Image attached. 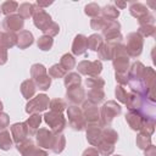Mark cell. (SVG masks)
<instances>
[{
    "label": "cell",
    "mask_w": 156,
    "mask_h": 156,
    "mask_svg": "<svg viewBox=\"0 0 156 156\" xmlns=\"http://www.w3.org/2000/svg\"><path fill=\"white\" fill-rule=\"evenodd\" d=\"M82 112L84 116V119L88 124H99L100 121V108L98 105L90 102L89 100H84L82 104Z\"/></svg>",
    "instance_id": "obj_11"
},
{
    "label": "cell",
    "mask_w": 156,
    "mask_h": 156,
    "mask_svg": "<svg viewBox=\"0 0 156 156\" xmlns=\"http://www.w3.org/2000/svg\"><path fill=\"white\" fill-rule=\"evenodd\" d=\"M33 23H34V26L39 29V30H41V32H44L49 26H50V23L52 22V20H51V16L44 10V9H41V7H39L37 4H34V11H33Z\"/></svg>",
    "instance_id": "obj_12"
},
{
    "label": "cell",
    "mask_w": 156,
    "mask_h": 156,
    "mask_svg": "<svg viewBox=\"0 0 156 156\" xmlns=\"http://www.w3.org/2000/svg\"><path fill=\"white\" fill-rule=\"evenodd\" d=\"M82 156H99V151L96 150V147H88L83 151Z\"/></svg>",
    "instance_id": "obj_55"
},
{
    "label": "cell",
    "mask_w": 156,
    "mask_h": 156,
    "mask_svg": "<svg viewBox=\"0 0 156 156\" xmlns=\"http://www.w3.org/2000/svg\"><path fill=\"white\" fill-rule=\"evenodd\" d=\"M0 10H1V13H4L5 16H10V15H13V12L18 10V4L12 0L4 1L0 6Z\"/></svg>",
    "instance_id": "obj_40"
},
{
    "label": "cell",
    "mask_w": 156,
    "mask_h": 156,
    "mask_svg": "<svg viewBox=\"0 0 156 156\" xmlns=\"http://www.w3.org/2000/svg\"><path fill=\"white\" fill-rule=\"evenodd\" d=\"M129 13L133 17H135L136 20H139V18L146 16L147 13H150V11H149L147 6H145L141 2H132L129 6Z\"/></svg>",
    "instance_id": "obj_25"
},
{
    "label": "cell",
    "mask_w": 156,
    "mask_h": 156,
    "mask_svg": "<svg viewBox=\"0 0 156 156\" xmlns=\"http://www.w3.org/2000/svg\"><path fill=\"white\" fill-rule=\"evenodd\" d=\"M122 112V107L119 104H117V101L115 100H108L107 102H105L102 105V107L100 108V121H99V126L101 128L104 127H110L113 118L117 117L118 115H121Z\"/></svg>",
    "instance_id": "obj_3"
},
{
    "label": "cell",
    "mask_w": 156,
    "mask_h": 156,
    "mask_svg": "<svg viewBox=\"0 0 156 156\" xmlns=\"http://www.w3.org/2000/svg\"><path fill=\"white\" fill-rule=\"evenodd\" d=\"M138 23H139V26H146V24L154 26V23H155V17H154L152 13H147L146 16L139 18V20H138Z\"/></svg>",
    "instance_id": "obj_51"
},
{
    "label": "cell",
    "mask_w": 156,
    "mask_h": 156,
    "mask_svg": "<svg viewBox=\"0 0 156 156\" xmlns=\"http://www.w3.org/2000/svg\"><path fill=\"white\" fill-rule=\"evenodd\" d=\"M113 156H121V155H113Z\"/></svg>",
    "instance_id": "obj_60"
},
{
    "label": "cell",
    "mask_w": 156,
    "mask_h": 156,
    "mask_svg": "<svg viewBox=\"0 0 156 156\" xmlns=\"http://www.w3.org/2000/svg\"><path fill=\"white\" fill-rule=\"evenodd\" d=\"M35 90H37V87L34 84V82L32 79H26L22 82L21 84V94L24 99L27 100H30L34 94H35Z\"/></svg>",
    "instance_id": "obj_26"
},
{
    "label": "cell",
    "mask_w": 156,
    "mask_h": 156,
    "mask_svg": "<svg viewBox=\"0 0 156 156\" xmlns=\"http://www.w3.org/2000/svg\"><path fill=\"white\" fill-rule=\"evenodd\" d=\"M87 43H88V49H90L91 51L98 52L100 46L104 44V39H102V35H100L98 33H94V34H91L87 38Z\"/></svg>",
    "instance_id": "obj_31"
},
{
    "label": "cell",
    "mask_w": 156,
    "mask_h": 156,
    "mask_svg": "<svg viewBox=\"0 0 156 156\" xmlns=\"http://www.w3.org/2000/svg\"><path fill=\"white\" fill-rule=\"evenodd\" d=\"M7 58H9V56H7V50H6L5 48H0V66L5 65V63L7 62Z\"/></svg>",
    "instance_id": "obj_54"
},
{
    "label": "cell",
    "mask_w": 156,
    "mask_h": 156,
    "mask_svg": "<svg viewBox=\"0 0 156 156\" xmlns=\"http://www.w3.org/2000/svg\"><path fill=\"white\" fill-rule=\"evenodd\" d=\"M124 46H126L128 56L133 57V58H136L143 52L144 38L140 34H138L136 32H132L127 35V44Z\"/></svg>",
    "instance_id": "obj_7"
},
{
    "label": "cell",
    "mask_w": 156,
    "mask_h": 156,
    "mask_svg": "<svg viewBox=\"0 0 156 156\" xmlns=\"http://www.w3.org/2000/svg\"><path fill=\"white\" fill-rule=\"evenodd\" d=\"M96 150L99 151V155H102V156H110V155H112L113 151H115V144L106 143V141L101 140V141L96 145Z\"/></svg>",
    "instance_id": "obj_39"
},
{
    "label": "cell",
    "mask_w": 156,
    "mask_h": 156,
    "mask_svg": "<svg viewBox=\"0 0 156 156\" xmlns=\"http://www.w3.org/2000/svg\"><path fill=\"white\" fill-rule=\"evenodd\" d=\"M77 69L79 74H84L88 77H96L102 71V63L100 60H94V61L83 60L78 63Z\"/></svg>",
    "instance_id": "obj_10"
},
{
    "label": "cell",
    "mask_w": 156,
    "mask_h": 156,
    "mask_svg": "<svg viewBox=\"0 0 156 156\" xmlns=\"http://www.w3.org/2000/svg\"><path fill=\"white\" fill-rule=\"evenodd\" d=\"M100 13L101 17L105 18L106 21H117L119 16V10L113 5H106L100 10Z\"/></svg>",
    "instance_id": "obj_27"
},
{
    "label": "cell",
    "mask_w": 156,
    "mask_h": 156,
    "mask_svg": "<svg viewBox=\"0 0 156 156\" xmlns=\"http://www.w3.org/2000/svg\"><path fill=\"white\" fill-rule=\"evenodd\" d=\"M102 140L106 143H111V144H116L118 140V134L117 132L111 128V127H104L102 128V133H101Z\"/></svg>",
    "instance_id": "obj_34"
},
{
    "label": "cell",
    "mask_w": 156,
    "mask_h": 156,
    "mask_svg": "<svg viewBox=\"0 0 156 156\" xmlns=\"http://www.w3.org/2000/svg\"><path fill=\"white\" fill-rule=\"evenodd\" d=\"M67 117H68V124L72 129L74 130H84L87 127V122L84 119L82 108L76 106V105H71L67 107Z\"/></svg>",
    "instance_id": "obj_8"
},
{
    "label": "cell",
    "mask_w": 156,
    "mask_h": 156,
    "mask_svg": "<svg viewBox=\"0 0 156 156\" xmlns=\"http://www.w3.org/2000/svg\"><path fill=\"white\" fill-rule=\"evenodd\" d=\"M37 147L38 146H35L34 141L30 138H27L24 141H22V143L16 145V149L18 150V152L22 156H33V154H34Z\"/></svg>",
    "instance_id": "obj_23"
},
{
    "label": "cell",
    "mask_w": 156,
    "mask_h": 156,
    "mask_svg": "<svg viewBox=\"0 0 156 156\" xmlns=\"http://www.w3.org/2000/svg\"><path fill=\"white\" fill-rule=\"evenodd\" d=\"M88 100L95 105L101 104L105 100V91L104 89H89L88 93H85Z\"/></svg>",
    "instance_id": "obj_30"
},
{
    "label": "cell",
    "mask_w": 156,
    "mask_h": 156,
    "mask_svg": "<svg viewBox=\"0 0 156 156\" xmlns=\"http://www.w3.org/2000/svg\"><path fill=\"white\" fill-rule=\"evenodd\" d=\"M85 87L89 89H102L105 87V80L99 76L88 77L85 79Z\"/></svg>",
    "instance_id": "obj_38"
},
{
    "label": "cell",
    "mask_w": 156,
    "mask_h": 156,
    "mask_svg": "<svg viewBox=\"0 0 156 156\" xmlns=\"http://www.w3.org/2000/svg\"><path fill=\"white\" fill-rule=\"evenodd\" d=\"M33 11H34V4L30 2H23L21 5H18V10H17V15L21 16L23 20L29 18L33 16Z\"/></svg>",
    "instance_id": "obj_35"
},
{
    "label": "cell",
    "mask_w": 156,
    "mask_h": 156,
    "mask_svg": "<svg viewBox=\"0 0 156 156\" xmlns=\"http://www.w3.org/2000/svg\"><path fill=\"white\" fill-rule=\"evenodd\" d=\"M144 156H156V146L151 144L147 149L144 150Z\"/></svg>",
    "instance_id": "obj_56"
},
{
    "label": "cell",
    "mask_w": 156,
    "mask_h": 156,
    "mask_svg": "<svg viewBox=\"0 0 156 156\" xmlns=\"http://www.w3.org/2000/svg\"><path fill=\"white\" fill-rule=\"evenodd\" d=\"M145 71V66L140 61H135L129 66L128 69V82L127 84L132 89L133 93L140 94V95H146V89L143 83V74Z\"/></svg>",
    "instance_id": "obj_1"
},
{
    "label": "cell",
    "mask_w": 156,
    "mask_h": 156,
    "mask_svg": "<svg viewBox=\"0 0 156 156\" xmlns=\"http://www.w3.org/2000/svg\"><path fill=\"white\" fill-rule=\"evenodd\" d=\"M66 147V138L65 135L61 133V134H56L55 135V140H54V144H52V147H51V151L54 154H61Z\"/></svg>",
    "instance_id": "obj_37"
},
{
    "label": "cell",
    "mask_w": 156,
    "mask_h": 156,
    "mask_svg": "<svg viewBox=\"0 0 156 156\" xmlns=\"http://www.w3.org/2000/svg\"><path fill=\"white\" fill-rule=\"evenodd\" d=\"M33 156H49V155H48V152H46L44 149L37 147L35 151H34V154H33Z\"/></svg>",
    "instance_id": "obj_57"
},
{
    "label": "cell",
    "mask_w": 156,
    "mask_h": 156,
    "mask_svg": "<svg viewBox=\"0 0 156 156\" xmlns=\"http://www.w3.org/2000/svg\"><path fill=\"white\" fill-rule=\"evenodd\" d=\"M102 35L112 33V32H121V23L118 21H107L104 28L101 29Z\"/></svg>",
    "instance_id": "obj_45"
},
{
    "label": "cell",
    "mask_w": 156,
    "mask_h": 156,
    "mask_svg": "<svg viewBox=\"0 0 156 156\" xmlns=\"http://www.w3.org/2000/svg\"><path fill=\"white\" fill-rule=\"evenodd\" d=\"M112 66L117 73H127L129 69V56L127 54L124 44H118L113 46Z\"/></svg>",
    "instance_id": "obj_5"
},
{
    "label": "cell",
    "mask_w": 156,
    "mask_h": 156,
    "mask_svg": "<svg viewBox=\"0 0 156 156\" xmlns=\"http://www.w3.org/2000/svg\"><path fill=\"white\" fill-rule=\"evenodd\" d=\"M136 33L140 34L143 38H149V37H152V38H154V37L156 35V27H155V26H151V24L139 26Z\"/></svg>",
    "instance_id": "obj_43"
},
{
    "label": "cell",
    "mask_w": 156,
    "mask_h": 156,
    "mask_svg": "<svg viewBox=\"0 0 156 156\" xmlns=\"http://www.w3.org/2000/svg\"><path fill=\"white\" fill-rule=\"evenodd\" d=\"M152 102H150L144 95L136 94V93H128L127 94V101H126V106L129 111H135L141 113L143 116H154L151 110L154 108Z\"/></svg>",
    "instance_id": "obj_2"
},
{
    "label": "cell",
    "mask_w": 156,
    "mask_h": 156,
    "mask_svg": "<svg viewBox=\"0 0 156 156\" xmlns=\"http://www.w3.org/2000/svg\"><path fill=\"white\" fill-rule=\"evenodd\" d=\"M102 39L105 40L104 43L111 45V46H115V45H118V44H122V40H123V35L121 34V32H112V33H108V34H105L102 37Z\"/></svg>",
    "instance_id": "obj_36"
},
{
    "label": "cell",
    "mask_w": 156,
    "mask_h": 156,
    "mask_svg": "<svg viewBox=\"0 0 156 156\" xmlns=\"http://www.w3.org/2000/svg\"><path fill=\"white\" fill-rule=\"evenodd\" d=\"M135 141H136V146L140 150H145L151 145V136H147V135H144V134L139 133L136 135V140Z\"/></svg>",
    "instance_id": "obj_46"
},
{
    "label": "cell",
    "mask_w": 156,
    "mask_h": 156,
    "mask_svg": "<svg viewBox=\"0 0 156 156\" xmlns=\"http://www.w3.org/2000/svg\"><path fill=\"white\" fill-rule=\"evenodd\" d=\"M0 12H1V10H0Z\"/></svg>",
    "instance_id": "obj_61"
},
{
    "label": "cell",
    "mask_w": 156,
    "mask_h": 156,
    "mask_svg": "<svg viewBox=\"0 0 156 156\" xmlns=\"http://www.w3.org/2000/svg\"><path fill=\"white\" fill-rule=\"evenodd\" d=\"M63 83H65L66 89L79 87L82 84V77H80V74H78L76 72H69L63 77Z\"/></svg>",
    "instance_id": "obj_28"
},
{
    "label": "cell",
    "mask_w": 156,
    "mask_h": 156,
    "mask_svg": "<svg viewBox=\"0 0 156 156\" xmlns=\"http://www.w3.org/2000/svg\"><path fill=\"white\" fill-rule=\"evenodd\" d=\"M58 32H60V26L56 23V22H51L50 23V26L43 32L44 33V35H48V37H55V35H57L58 34Z\"/></svg>",
    "instance_id": "obj_50"
},
{
    "label": "cell",
    "mask_w": 156,
    "mask_h": 156,
    "mask_svg": "<svg viewBox=\"0 0 156 156\" xmlns=\"http://www.w3.org/2000/svg\"><path fill=\"white\" fill-rule=\"evenodd\" d=\"M33 43H34V37H33L32 32L23 29L17 34V48L18 49L24 50V49L29 48Z\"/></svg>",
    "instance_id": "obj_20"
},
{
    "label": "cell",
    "mask_w": 156,
    "mask_h": 156,
    "mask_svg": "<svg viewBox=\"0 0 156 156\" xmlns=\"http://www.w3.org/2000/svg\"><path fill=\"white\" fill-rule=\"evenodd\" d=\"M127 91H126V89L122 87V85H116V88H115V96H116V99L121 102V104H126V101H127Z\"/></svg>",
    "instance_id": "obj_49"
},
{
    "label": "cell",
    "mask_w": 156,
    "mask_h": 156,
    "mask_svg": "<svg viewBox=\"0 0 156 156\" xmlns=\"http://www.w3.org/2000/svg\"><path fill=\"white\" fill-rule=\"evenodd\" d=\"M50 99L46 94H38L26 104V112L28 115H35L45 111L49 107Z\"/></svg>",
    "instance_id": "obj_9"
},
{
    "label": "cell",
    "mask_w": 156,
    "mask_h": 156,
    "mask_svg": "<svg viewBox=\"0 0 156 156\" xmlns=\"http://www.w3.org/2000/svg\"><path fill=\"white\" fill-rule=\"evenodd\" d=\"M60 66L68 73V71L73 69L74 66H76V58L72 54H63L60 58Z\"/></svg>",
    "instance_id": "obj_32"
},
{
    "label": "cell",
    "mask_w": 156,
    "mask_h": 156,
    "mask_svg": "<svg viewBox=\"0 0 156 156\" xmlns=\"http://www.w3.org/2000/svg\"><path fill=\"white\" fill-rule=\"evenodd\" d=\"M100 10L101 7L96 4V2H90L88 5H85L84 7V12L87 16H90V17H96L100 15Z\"/></svg>",
    "instance_id": "obj_47"
},
{
    "label": "cell",
    "mask_w": 156,
    "mask_h": 156,
    "mask_svg": "<svg viewBox=\"0 0 156 156\" xmlns=\"http://www.w3.org/2000/svg\"><path fill=\"white\" fill-rule=\"evenodd\" d=\"M66 98L72 105L78 106V105L83 104V101L85 99V90L80 85L74 87V88H69L66 90Z\"/></svg>",
    "instance_id": "obj_17"
},
{
    "label": "cell",
    "mask_w": 156,
    "mask_h": 156,
    "mask_svg": "<svg viewBox=\"0 0 156 156\" xmlns=\"http://www.w3.org/2000/svg\"><path fill=\"white\" fill-rule=\"evenodd\" d=\"M30 77L39 90H48L51 85V78L46 72V67L41 63H34L30 67Z\"/></svg>",
    "instance_id": "obj_4"
},
{
    "label": "cell",
    "mask_w": 156,
    "mask_h": 156,
    "mask_svg": "<svg viewBox=\"0 0 156 156\" xmlns=\"http://www.w3.org/2000/svg\"><path fill=\"white\" fill-rule=\"evenodd\" d=\"M101 133H102V128L99 124H88L85 127V136H87V140L93 146H96L102 140Z\"/></svg>",
    "instance_id": "obj_16"
},
{
    "label": "cell",
    "mask_w": 156,
    "mask_h": 156,
    "mask_svg": "<svg viewBox=\"0 0 156 156\" xmlns=\"http://www.w3.org/2000/svg\"><path fill=\"white\" fill-rule=\"evenodd\" d=\"M116 6H117V9L118 7L119 9H124L127 6V2H124V1H116Z\"/></svg>",
    "instance_id": "obj_58"
},
{
    "label": "cell",
    "mask_w": 156,
    "mask_h": 156,
    "mask_svg": "<svg viewBox=\"0 0 156 156\" xmlns=\"http://www.w3.org/2000/svg\"><path fill=\"white\" fill-rule=\"evenodd\" d=\"M49 107H50V111L62 113V112L67 108V104H66L65 100L57 98V99H52V100H50V102H49Z\"/></svg>",
    "instance_id": "obj_42"
},
{
    "label": "cell",
    "mask_w": 156,
    "mask_h": 156,
    "mask_svg": "<svg viewBox=\"0 0 156 156\" xmlns=\"http://www.w3.org/2000/svg\"><path fill=\"white\" fill-rule=\"evenodd\" d=\"M43 119L50 127V130L54 134H61L67 126V121L65 116L60 112H54V111L45 112L43 116Z\"/></svg>",
    "instance_id": "obj_6"
},
{
    "label": "cell",
    "mask_w": 156,
    "mask_h": 156,
    "mask_svg": "<svg viewBox=\"0 0 156 156\" xmlns=\"http://www.w3.org/2000/svg\"><path fill=\"white\" fill-rule=\"evenodd\" d=\"M17 45V34L11 32H0V48L11 49Z\"/></svg>",
    "instance_id": "obj_22"
},
{
    "label": "cell",
    "mask_w": 156,
    "mask_h": 156,
    "mask_svg": "<svg viewBox=\"0 0 156 156\" xmlns=\"http://www.w3.org/2000/svg\"><path fill=\"white\" fill-rule=\"evenodd\" d=\"M115 79L118 83V85H126L128 82V72L127 73H117L115 72Z\"/></svg>",
    "instance_id": "obj_52"
},
{
    "label": "cell",
    "mask_w": 156,
    "mask_h": 156,
    "mask_svg": "<svg viewBox=\"0 0 156 156\" xmlns=\"http://www.w3.org/2000/svg\"><path fill=\"white\" fill-rule=\"evenodd\" d=\"M72 55L73 56H79L83 55L88 50V43H87V37L83 34H78L74 37L73 43H72Z\"/></svg>",
    "instance_id": "obj_18"
},
{
    "label": "cell",
    "mask_w": 156,
    "mask_h": 156,
    "mask_svg": "<svg viewBox=\"0 0 156 156\" xmlns=\"http://www.w3.org/2000/svg\"><path fill=\"white\" fill-rule=\"evenodd\" d=\"M106 20L105 18H102L101 16H96V17H93L91 20H90V27H91V29H94V30H101L102 28H104V26L106 24Z\"/></svg>",
    "instance_id": "obj_48"
},
{
    "label": "cell",
    "mask_w": 156,
    "mask_h": 156,
    "mask_svg": "<svg viewBox=\"0 0 156 156\" xmlns=\"http://www.w3.org/2000/svg\"><path fill=\"white\" fill-rule=\"evenodd\" d=\"M52 45H54V39L48 35H41L37 40V46L41 51H49L52 48Z\"/></svg>",
    "instance_id": "obj_41"
},
{
    "label": "cell",
    "mask_w": 156,
    "mask_h": 156,
    "mask_svg": "<svg viewBox=\"0 0 156 156\" xmlns=\"http://www.w3.org/2000/svg\"><path fill=\"white\" fill-rule=\"evenodd\" d=\"M66 74H67V72L60 66V63H55V65H52V66L49 68V76H50L51 79H52V78H56V79L63 78Z\"/></svg>",
    "instance_id": "obj_44"
},
{
    "label": "cell",
    "mask_w": 156,
    "mask_h": 156,
    "mask_svg": "<svg viewBox=\"0 0 156 156\" xmlns=\"http://www.w3.org/2000/svg\"><path fill=\"white\" fill-rule=\"evenodd\" d=\"M2 108H4V105H2V101L0 100V112H2Z\"/></svg>",
    "instance_id": "obj_59"
},
{
    "label": "cell",
    "mask_w": 156,
    "mask_h": 156,
    "mask_svg": "<svg viewBox=\"0 0 156 156\" xmlns=\"http://www.w3.org/2000/svg\"><path fill=\"white\" fill-rule=\"evenodd\" d=\"M98 56L102 61H110V60H112V57H113V46L104 43L100 46V49L98 50Z\"/></svg>",
    "instance_id": "obj_33"
},
{
    "label": "cell",
    "mask_w": 156,
    "mask_h": 156,
    "mask_svg": "<svg viewBox=\"0 0 156 156\" xmlns=\"http://www.w3.org/2000/svg\"><path fill=\"white\" fill-rule=\"evenodd\" d=\"M55 135L56 134H54L48 128H39L38 132L35 133L37 145L40 149H49V150H51L54 140H55Z\"/></svg>",
    "instance_id": "obj_13"
},
{
    "label": "cell",
    "mask_w": 156,
    "mask_h": 156,
    "mask_svg": "<svg viewBox=\"0 0 156 156\" xmlns=\"http://www.w3.org/2000/svg\"><path fill=\"white\" fill-rule=\"evenodd\" d=\"M155 126H156L155 117H152V116L144 117V119L141 122V126L139 128V133L144 134V135H147V136H151L155 132Z\"/></svg>",
    "instance_id": "obj_24"
},
{
    "label": "cell",
    "mask_w": 156,
    "mask_h": 156,
    "mask_svg": "<svg viewBox=\"0 0 156 156\" xmlns=\"http://www.w3.org/2000/svg\"><path fill=\"white\" fill-rule=\"evenodd\" d=\"M13 140L11 136V133L7 129H0V150L7 151L12 147Z\"/></svg>",
    "instance_id": "obj_29"
},
{
    "label": "cell",
    "mask_w": 156,
    "mask_h": 156,
    "mask_svg": "<svg viewBox=\"0 0 156 156\" xmlns=\"http://www.w3.org/2000/svg\"><path fill=\"white\" fill-rule=\"evenodd\" d=\"M10 124V117L5 112H0V129H6Z\"/></svg>",
    "instance_id": "obj_53"
},
{
    "label": "cell",
    "mask_w": 156,
    "mask_h": 156,
    "mask_svg": "<svg viewBox=\"0 0 156 156\" xmlns=\"http://www.w3.org/2000/svg\"><path fill=\"white\" fill-rule=\"evenodd\" d=\"M10 130H11V136H12V140L13 143L17 145L22 141H24L29 135H28V129L26 127V123L24 122H17V123H13L11 127H10Z\"/></svg>",
    "instance_id": "obj_15"
},
{
    "label": "cell",
    "mask_w": 156,
    "mask_h": 156,
    "mask_svg": "<svg viewBox=\"0 0 156 156\" xmlns=\"http://www.w3.org/2000/svg\"><path fill=\"white\" fill-rule=\"evenodd\" d=\"M144 117H147V116H143L141 113L135 112V111H129L128 113H126V121H127L128 126L130 127V129H133L135 132H139V128L141 126Z\"/></svg>",
    "instance_id": "obj_19"
},
{
    "label": "cell",
    "mask_w": 156,
    "mask_h": 156,
    "mask_svg": "<svg viewBox=\"0 0 156 156\" xmlns=\"http://www.w3.org/2000/svg\"><path fill=\"white\" fill-rule=\"evenodd\" d=\"M43 121V116H40V113H35V115H30L28 117V119L24 122L26 123V127L28 129V135L29 136H33L35 135V133L38 132L39 127H40V123Z\"/></svg>",
    "instance_id": "obj_21"
},
{
    "label": "cell",
    "mask_w": 156,
    "mask_h": 156,
    "mask_svg": "<svg viewBox=\"0 0 156 156\" xmlns=\"http://www.w3.org/2000/svg\"><path fill=\"white\" fill-rule=\"evenodd\" d=\"M24 27V20L18 16V15H10V16H5L4 21H2V28L5 29V32H11L15 33L17 30H23Z\"/></svg>",
    "instance_id": "obj_14"
}]
</instances>
